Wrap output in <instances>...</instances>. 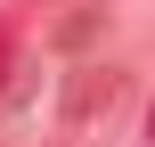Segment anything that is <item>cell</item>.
<instances>
[{
  "label": "cell",
  "instance_id": "1",
  "mask_svg": "<svg viewBox=\"0 0 155 147\" xmlns=\"http://www.w3.org/2000/svg\"><path fill=\"white\" fill-rule=\"evenodd\" d=\"M114 98H123V74H114V65H90V74H74V90H65V139L82 147L98 115H114Z\"/></svg>",
  "mask_w": 155,
  "mask_h": 147
},
{
  "label": "cell",
  "instance_id": "2",
  "mask_svg": "<svg viewBox=\"0 0 155 147\" xmlns=\"http://www.w3.org/2000/svg\"><path fill=\"white\" fill-rule=\"evenodd\" d=\"M147 147H155V106H147Z\"/></svg>",
  "mask_w": 155,
  "mask_h": 147
}]
</instances>
